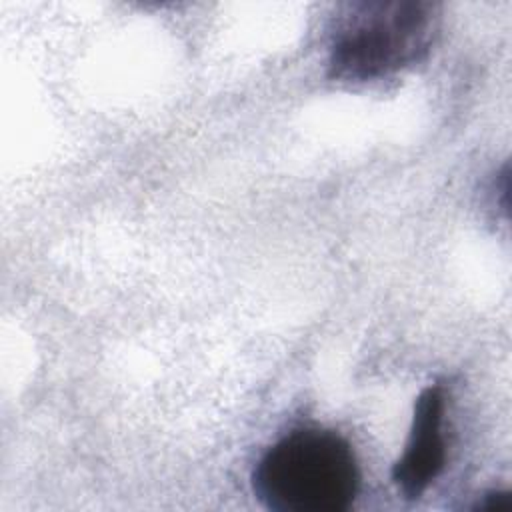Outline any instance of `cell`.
Returning <instances> with one entry per match:
<instances>
[{"label":"cell","instance_id":"2","mask_svg":"<svg viewBox=\"0 0 512 512\" xmlns=\"http://www.w3.org/2000/svg\"><path fill=\"white\" fill-rule=\"evenodd\" d=\"M440 6L416 0L356 2L348 6L328 50V76L370 82L404 70L432 48Z\"/></svg>","mask_w":512,"mask_h":512},{"label":"cell","instance_id":"4","mask_svg":"<svg viewBox=\"0 0 512 512\" xmlns=\"http://www.w3.org/2000/svg\"><path fill=\"white\" fill-rule=\"evenodd\" d=\"M480 510H508L512 508V498L508 492H490L484 496L482 502H478Z\"/></svg>","mask_w":512,"mask_h":512},{"label":"cell","instance_id":"3","mask_svg":"<svg viewBox=\"0 0 512 512\" xmlns=\"http://www.w3.org/2000/svg\"><path fill=\"white\" fill-rule=\"evenodd\" d=\"M444 412V386H426L414 402L404 454L392 466V480L408 500L420 498L446 466V440L442 432Z\"/></svg>","mask_w":512,"mask_h":512},{"label":"cell","instance_id":"1","mask_svg":"<svg viewBox=\"0 0 512 512\" xmlns=\"http://www.w3.org/2000/svg\"><path fill=\"white\" fill-rule=\"evenodd\" d=\"M252 488L268 510L342 512L360 488L358 460L338 432L300 428L262 454Z\"/></svg>","mask_w":512,"mask_h":512}]
</instances>
